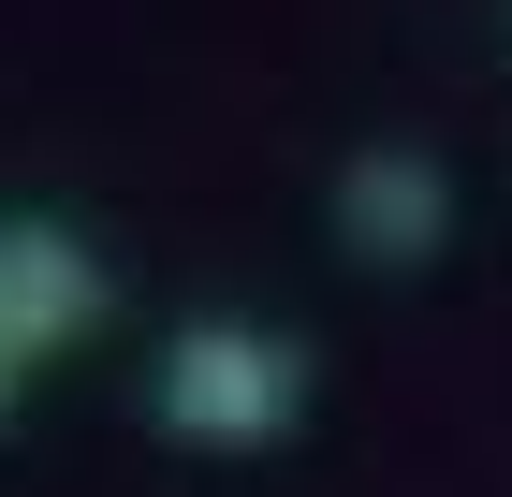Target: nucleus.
<instances>
[{
	"mask_svg": "<svg viewBox=\"0 0 512 497\" xmlns=\"http://www.w3.org/2000/svg\"><path fill=\"white\" fill-rule=\"evenodd\" d=\"M147 410L191 454H264V439L308 424V337H278V322H176Z\"/></svg>",
	"mask_w": 512,
	"mask_h": 497,
	"instance_id": "nucleus-1",
	"label": "nucleus"
},
{
	"mask_svg": "<svg viewBox=\"0 0 512 497\" xmlns=\"http://www.w3.org/2000/svg\"><path fill=\"white\" fill-rule=\"evenodd\" d=\"M103 249H88L74 220H0V410L30 395V366H59V351L103 322Z\"/></svg>",
	"mask_w": 512,
	"mask_h": 497,
	"instance_id": "nucleus-2",
	"label": "nucleus"
},
{
	"mask_svg": "<svg viewBox=\"0 0 512 497\" xmlns=\"http://www.w3.org/2000/svg\"><path fill=\"white\" fill-rule=\"evenodd\" d=\"M337 220H352L366 264H425L439 234H454V176L425 147H352L337 161Z\"/></svg>",
	"mask_w": 512,
	"mask_h": 497,
	"instance_id": "nucleus-3",
	"label": "nucleus"
}]
</instances>
